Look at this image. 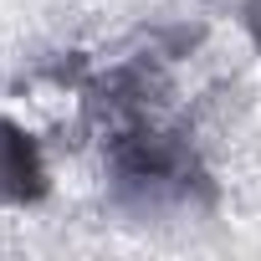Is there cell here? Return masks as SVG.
I'll list each match as a JSON object with an SVG mask.
<instances>
[{
    "mask_svg": "<svg viewBox=\"0 0 261 261\" xmlns=\"http://www.w3.org/2000/svg\"><path fill=\"white\" fill-rule=\"evenodd\" d=\"M0 190L11 200H36L46 190V169L36 159L31 134H21L11 123H0Z\"/></svg>",
    "mask_w": 261,
    "mask_h": 261,
    "instance_id": "obj_1",
    "label": "cell"
},
{
    "mask_svg": "<svg viewBox=\"0 0 261 261\" xmlns=\"http://www.w3.org/2000/svg\"><path fill=\"white\" fill-rule=\"evenodd\" d=\"M246 26H251V36L261 41V0H251V6H246Z\"/></svg>",
    "mask_w": 261,
    "mask_h": 261,
    "instance_id": "obj_2",
    "label": "cell"
}]
</instances>
